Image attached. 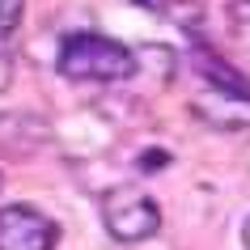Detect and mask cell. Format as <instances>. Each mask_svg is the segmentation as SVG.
Segmentation results:
<instances>
[{"label":"cell","mask_w":250,"mask_h":250,"mask_svg":"<svg viewBox=\"0 0 250 250\" xmlns=\"http://www.w3.org/2000/svg\"><path fill=\"white\" fill-rule=\"evenodd\" d=\"M55 68H60L68 81H98V85H106V81L136 77L140 60H136L132 47H123L119 39H106L98 30H77V34H68V39L60 42Z\"/></svg>","instance_id":"1"},{"label":"cell","mask_w":250,"mask_h":250,"mask_svg":"<svg viewBox=\"0 0 250 250\" xmlns=\"http://www.w3.org/2000/svg\"><path fill=\"white\" fill-rule=\"evenodd\" d=\"M102 225L115 242H148L161 229V208L148 191L123 183L102 195Z\"/></svg>","instance_id":"2"},{"label":"cell","mask_w":250,"mask_h":250,"mask_svg":"<svg viewBox=\"0 0 250 250\" xmlns=\"http://www.w3.org/2000/svg\"><path fill=\"white\" fill-rule=\"evenodd\" d=\"M60 225L34 204H4L0 208V250H55Z\"/></svg>","instance_id":"3"},{"label":"cell","mask_w":250,"mask_h":250,"mask_svg":"<svg viewBox=\"0 0 250 250\" xmlns=\"http://www.w3.org/2000/svg\"><path fill=\"white\" fill-rule=\"evenodd\" d=\"M191 68H195V77L204 81V85H212V93H216V98L250 102V77L242 72V68H233L221 51H212V47L195 42V47H191Z\"/></svg>","instance_id":"4"},{"label":"cell","mask_w":250,"mask_h":250,"mask_svg":"<svg viewBox=\"0 0 250 250\" xmlns=\"http://www.w3.org/2000/svg\"><path fill=\"white\" fill-rule=\"evenodd\" d=\"M229 30H233V39L250 51V0H229Z\"/></svg>","instance_id":"5"},{"label":"cell","mask_w":250,"mask_h":250,"mask_svg":"<svg viewBox=\"0 0 250 250\" xmlns=\"http://www.w3.org/2000/svg\"><path fill=\"white\" fill-rule=\"evenodd\" d=\"M21 13H26V0H0V42H9V34L21 26Z\"/></svg>","instance_id":"6"},{"label":"cell","mask_w":250,"mask_h":250,"mask_svg":"<svg viewBox=\"0 0 250 250\" xmlns=\"http://www.w3.org/2000/svg\"><path fill=\"white\" fill-rule=\"evenodd\" d=\"M13 85V55H9V42H0V93Z\"/></svg>","instance_id":"7"},{"label":"cell","mask_w":250,"mask_h":250,"mask_svg":"<svg viewBox=\"0 0 250 250\" xmlns=\"http://www.w3.org/2000/svg\"><path fill=\"white\" fill-rule=\"evenodd\" d=\"M242 242H246V250H250V216H246V225H242Z\"/></svg>","instance_id":"8"}]
</instances>
